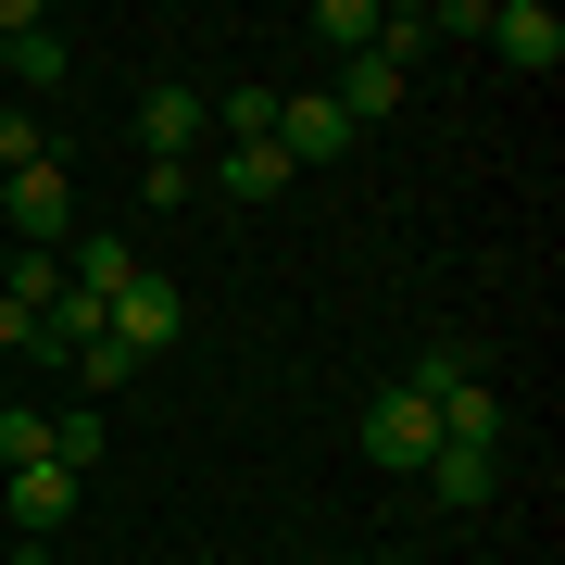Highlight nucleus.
<instances>
[{"label":"nucleus","mask_w":565,"mask_h":565,"mask_svg":"<svg viewBox=\"0 0 565 565\" xmlns=\"http://www.w3.org/2000/svg\"><path fill=\"white\" fill-rule=\"evenodd\" d=\"M277 151H289V177H315V163L352 151V114L327 102V88H289V102H277Z\"/></svg>","instance_id":"6"},{"label":"nucleus","mask_w":565,"mask_h":565,"mask_svg":"<svg viewBox=\"0 0 565 565\" xmlns=\"http://www.w3.org/2000/svg\"><path fill=\"white\" fill-rule=\"evenodd\" d=\"M377 565H415V553H377Z\"/></svg>","instance_id":"22"},{"label":"nucleus","mask_w":565,"mask_h":565,"mask_svg":"<svg viewBox=\"0 0 565 565\" xmlns=\"http://www.w3.org/2000/svg\"><path fill=\"white\" fill-rule=\"evenodd\" d=\"M177 327H189V302H177V277H151V264L102 302V340H114V352H139V364H151V352H177Z\"/></svg>","instance_id":"2"},{"label":"nucleus","mask_w":565,"mask_h":565,"mask_svg":"<svg viewBox=\"0 0 565 565\" xmlns=\"http://www.w3.org/2000/svg\"><path fill=\"white\" fill-rule=\"evenodd\" d=\"M490 478H503V452H465V440L427 452V490H440V515H478V503H490Z\"/></svg>","instance_id":"10"},{"label":"nucleus","mask_w":565,"mask_h":565,"mask_svg":"<svg viewBox=\"0 0 565 565\" xmlns=\"http://www.w3.org/2000/svg\"><path fill=\"white\" fill-rule=\"evenodd\" d=\"M76 377H88V403H102V390H126V377H139V352H114V340H88V352H76Z\"/></svg>","instance_id":"19"},{"label":"nucleus","mask_w":565,"mask_h":565,"mask_svg":"<svg viewBox=\"0 0 565 565\" xmlns=\"http://www.w3.org/2000/svg\"><path fill=\"white\" fill-rule=\"evenodd\" d=\"M427 415H440V440H465V452H503V390L490 377H452Z\"/></svg>","instance_id":"9"},{"label":"nucleus","mask_w":565,"mask_h":565,"mask_svg":"<svg viewBox=\"0 0 565 565\" xmlns=\"http://www.w3.org/2000/svg\"><path fill=\"white\" fill-rule=\"evenodd\" d=\"M277 102H289V88H264V76H239V88H226V102H214V139H226V151L277 139Z\"/></svg>","instance_id":"11"},{"label":"nucleus","mask_w":565,"mask_h":565,"mask_svg":"<svg viewBox=\"0 0 565 565\" xmlns=\"http://www.w3.org/2000/svg\"><path fill=\"white\" fill-rule=\"evenodd\" d=\"M377 13H390V0H315V39L352 63V51H377Z\"/></svg>","instance_id":"14"},{"label":"nucleus","mask_w":565,"mask_h":565,"mask_svg":"<svg viewBox=\"0 0 565 565\" xmlns=\"http://www.w3.org/2000/svg\"><path fill=\"white\" fill-rule=\"evenodd\" d=\"M114 452V427H102V403H76V415H51V465L63 478H88V465Z\"/></svg>","instance_id":"13"},{"label":"nucleus","mask_w":565,"mask_h":565,"mask_svg":"<svg viewBox=\"0 0 565 565\" xmlns=\"http://www.w3.org/2000/svg\"><path fill=\"white\" fill-rule=\"evenodd\" d=\"M25 565H63V553H39V541H25Z\"/></svg>","instance_id":"21"},{"label":"nucleus","mask_w":565,"mask_h":565,"mask_svg":"<svg viewBox=\"0 0 565 565\" xmlns=\"http://www.w3.org/2000/svg\"><path fill=\"white\" fill-rule=\"evenodd\" d=\"M0 239H13V252H63V239H76V189H63V163L0 177Z\"/></svg>","instance_id":"1"},{"label":"nucleus","mask_w":565,"mask_h":565,"mask_svg":"<svg viewBox=\"0 0 565 565\" xmlns=\"http://www.w3.org/2000/svg\"><path fill=\"white\" fill-rule=\"evenodd\" d=\"M327 102H340V114H352V139H364V126H390V114L415 102V76H390L377 51H352V63H340V88H327Z\"/></svg>","instance_id":"8"},{"label":"nucleus","mask_w":565,"mask_h":565,"mask_svg":"<svg viewBox=\"0 0 565 565\" xmlns=\"http://www.w3.org/2000/svg\"><path fill=\"white\" fill-rule=\"evenodd\" d=\"M490 51H503L515 76H553V63H565V25H553V0H490Z\"/></svg>","instance_id":"7"},{"label":"nucleus","mask_w":565,"mask_h":565,"mask_svg":"<svg viewBox=\"0 0 565 565\" xmlns=\"http://www.w3.org/2000/svg\"><path fill=\"white\" fill-rule=\"evenodd\" d=\"M51 452V415H25V403H0V478H13V465H39Z\"/></svg>","instance_id":"17"},{"label":"nucleus","mask_w":565,"mask_h":565,"mask_svg":"<svg viewBox=\"0 0 565 565\" xmlns=\"http://www.w3.org/2000/svg\"><path fill=\"white\" fill-rule=\"evenodd\" d=\"M0 264H13V239H0Z\"/></svg>","instance_id":"23"},{"label":"nucleus","mask_w":565,"mask_h":565,"mask_svg":"<svg viewBox=\"0 0 565 565\" xmlns=\"http://www.w3.org/2000/svg\"><path fill=\"white\" fill-rule=\"evenodd\" d=\"M427 452H440V415H427L415 390H377V403H364V465H390V478H427Z\"/></svg>","instance_id":"4"},{"label":"nucleus","mask_w":565,"mask_h":565,"mask_svg":"<svg viewBox=\"0 0 565 565\" xmlns=\"http://www.w3.org/2000/svg\"><path fill=\"white\" fill-rule=\"evenodd\" d=\"M452 377H478V352H465V340H427V352H415V364H403L390 390H415V403H440Z\"/></svg>","instance_id":"15"},{"label":"nucleus","mask_w":565,"mask_h":565,"mask_svg":"<svg viewBox=\"0 0 565 565\" xmlns=\"http://www.w3.org/2000/svg\"><path fill=\"white\" fill-rule=\"evenodd\" d=\"M202 139H214V102H202L189 76H151V88H139V151H151V163H189Z\"/></svg>","instance_id":"5"},{"label":"nucleus","mask_w":565,"mask_h":565,"mask_svg":"<svg viewBox=\"0 0 565 565\" xmlns=\"http://www.w3.org/2000/svg\"><path fill=\"white\" fill-rule=\"evenodd\" d=\"M214 189H226V202H277V189H289V151H277V139L226 151V163H214Z\"/></svg>","instance_id":"12"},{"label":"nucleus","mask_w":565,"mask_h":565,"mask_svg":"<svg viewBox=\"0 0 565 565\" xmlns=\"http://www.w3.org/2000/svg\"><path fill=\"white\" fill-rule=\"evenodd\" d=\"M25 163H63V151L39 139V114H13V102H0V177H25Z\"/></svg>","instance_id":"18"},{"label":"nucleus","mask_w":565,"mask_h":565,"mask_svg":"<svg viewBox=\"0 0 565 565\" xmlns=\"http://www.w3.org/2000/svg\"><path fill=\"white\" fill-rule=\"evenodd\" d=\"M76 503H88V478H63L51 452L0 478V515H13V541H63V527H76Z\"/></svg>","instance_id":"3"},{"label":"nucleus","mask_w":565,"mask_h":565,"mask_svg":"<svg viewBox=\"0 0 565 565\" xmlns=\"http://www.w3.org/2000/svg\"><path fill=\"white\" fill-rule=\"evenodd\" d=\"M0 352H39V315H25L13 289H0Z\"/></svg>","instance_id":"20"},{"label":"nucleus","mask_w":565,"mask_h":565,"mask_svg":"<svg viewBox=\"0 0 565 565\" xmlns=\"http://www.w3.org/2000/svg\"><path fill=\"white\" fill-rule=\"evenodd\" d=\"M0 289H13L25 315H51V302H63V252H13V264H0Z\"/></svg>","instance_id":"16"}]
</instances>
